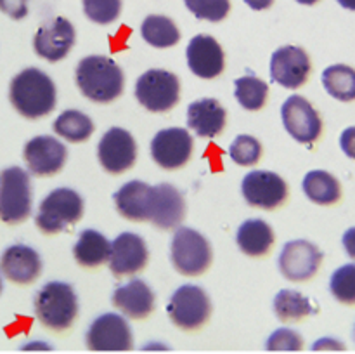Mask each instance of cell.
<instances>
[{
	"label": "cell",
	"mask_w": 355,
	"mask_h": 354,
	"mask_svg": "<svg viewBox=\"0 0 355 354\" xmlns=\"http://www.w3.org/2000/svg\"><path fill=\"white\" fill-rule=\"evenodd\" d=\"M184 217H186V201L175 186L168 183L151 186L148 222H153L163 231H170L179 228Z\"/></svg>",
	"instance_id": "e0dca14e"
},
{
	"label": "cell",
	"mask_w": 355,
	"mask_h": 354,
	"mask_svg": "<svg viewBox=\"0 0 355 354\" xmlns=\"http://www.w3.org/2000/svg\"><path fill=\"white\" fill-rule=\"evenodd\" d=\"M90 351H130L134 335L127 319L116 312H104L90 323L85 335Z\"/></svg>",
	"instance_id": "8fae6325"
},
{
	"label": "cell",
	"mask_w": 355,
	"mask_h": 354,
	"mask_svg": "<svg viewBox=\"0 0 355 354\" xmlns=\"http://www.w3.org/2000/svg\"><path fill=\"white\" fill-rule=\"evenodd\" d=\"M187 66L196 76L205 80L217 78L225 68V54L222 45L211 35H196L186 49Z\"/></svg>",
	"instance_id": "ffe728a7"
},
{
	"label": "cell",
	"mask_w": 355,
	"mask_h": 354,
	"mask_svg": "<svg viewBox=\"0 0 355 354\" xmlns=\"http://www.w3.org/2000/svg\"><path fill=\"white\" fill-rule=\"evenodd\" d=\"M312 62L307 51L298 45L279 47L270 58V78L284 89H300L311 76Z\"/></svg>",
	"instance_id": "5bb4252c"
},
{
	"label": "cell",
	"mask_w": 355,
	"mask_h": 354,
	"mask_svg": "<svg viewBox=\"0 0 355 354\" xmlns=\"http://www.w3.org/2000/svg\"><path fill=\"white\" fill-rule=\"evenodd\" d=\"M149 250L144 239L135 233H121L111 242L110 269L114 276H132L148 266Z\"/></svg>",
	"instance_id": "ac0fdd59"
},
{
	"label": "cell",
	"mask_w": 355,
	"mask_h": 354,
	"mask_svg": "<svg viewBox=\"0 0 355 354\" xmlns=\"http://www.w3.org/2000/svg\"><path fill=\"white\" fill-rule=\"evenodd\" d=\"M23 158L30 174L37 177H52L66 165L68 149L52 135H37L26 142Z\"/></svg>",
	"instance_id": "9a60e30c"
},
{
	"label": "cell",
	"mask_w": 355,
	"mask_h": 354,
	"mask_svg": "<svg viewBox=\"0 0 355 354\" xmlns=\"http://www.w3.org/2000/svg\"><path fill=\"white\" fill-rule=\"evenodd\" d=\"M141 33L142 38L156 49L173 47L180 40V31L177 24L173 23V19L162 14H151L146 17L142 21Z\"/></svg>",
	"instance_id": "f1b7e54d"
},
{
	"label": "cell",
	"mask_w": 355,
	"mask_h": 354,
	"mask_svg": "<svg viewBox=\"0 0 355 354\" xmlns=\"http://www.w3.org/2000/svg\"><path fill=\"white\" fill-rule=\"evenodd\" d=\"M144 349H168V346H165V344H148V346H144Z\"/></svg>",
	"instance_id": "f6af8a7d"
},
{
	"label": "cell",
	"mask_w": 355,
	"mask_h": 354,
	"mask_svg": "<svg viewBox=\"0 0 355 354\" xmlns=\"http://www.w3.org/2000/svg\"><path fill=\"white\" fill-rule=\"evenodd\" d=\"M186 7L198 19L218 23L231 10V0H184Z\"/></svg>",
	"instance_id": "e575fe53"
},
{
	"label": "cell",
	"mask_w": 355,
	"mask_h": 354,
	"mask_svg": "<svg viewBox=\"0 0 355 354\" xmlns=\"http://www.w3.org/2000/svg\"><path fill=\"white\" fill-rule=\"evenodd\" d=\"M135 97L146 110L163 113L175 108L180 101V80L166 69H149L135 83Z\"/></svg>",
	"instance_id": "ba28073f"
},
{
	"label": "cell",
	"mask_w": 355,
	"mask_h": 354,
	"mask_svg": "<svg viewBox=\"0 0 355 354\" xmlns=\"http://www.w3.org/2000/svg\"><path fill=\"white\" fill-rule=\"evenodd\" d=\"M75 28L66 17H55L37 30L33 49L37 56L49 62H58L69 54L75 45Z\"/></svg>",
	"instance_id": "d6986e66"
},
{
	"label": "cell",
	"mask_w": 355,
	"mask_h": 354,
	"mask_svg": "<svg viewBox=\"0 0 355 354\" xmlns=\"http://www.w3.org/2000/svg\"><path fill=\"white\" fill-rule=\"evenodd\" d=\"M151 186L142 180H128L114 193V207L121 217L134 222L148 221Z\"/></svg>",
	"instance_id": "cb8c5ba5"
},
{
	"label": "cell",
	"mask_w": 355,
	"mask_h": 354,
	"mask_svg": "<svg viewBox=\"0 0 355 354\" xmlns=\"http://www.w3.org/2000/svg\"><path fill=\"white\" fill-rule=\"evenodd\" d=\"M229 155L238 165L252 167L262 158V144L253 135H238L229 148Z\"/></svg>",
	"instance_id": "836d02e7"
},
{
	"label": "cell",
	"mask_w": 355,
	"mask_h": 354,
	"mask_svg": "<svg viewBox=\"0 0 355 354\" xmlns=\"http://www.w3.org/2000/svg\"><path fill=\"white\" fill-rule=\"evenodd\" d=\"M155 292L144 280H130L113 292V304L121 314L132 319H144L155 311Z\"/></svg>",
	"instance_id": "7402d4cb"
},
{
	"label": "cell",
	"mask_w": 355,
	"mask_h": 354,
	"mask_svg": "<svg viewBox=\"0 0 355 354\" xmlns=\"http://www.w3.org/2000/svg\"><path fill=\"white\" fill-rule=\"evenodd\" d=\"M324 253L315 243L307 239H293L283 246L279 255V271L290 281H309L318 274Z\"/></svg>",
	"instance_id": "4fadbf2b"
},
{
	"label": "cell",
	"mask_w": 355,
	"mask_h": 354,
	"mask_svg": "<svg viewBox=\"0 0 355 354\" xmlns=\"http://www.w3.org/2000/svg\"><path fill=\"white\" fill-rule=\"evenodd\" d=\"M97 158L111 176H120L130 170L137 162V142L134 135L121 127H111L101 137Z\"/></svg>",
	"instance_id": "7c38bea8"
},
{
	"label": "cell",
	"mask_w": 355,
	"mask_h": 354,
	"mask_svg": "<svg viewBox=\"0 0 355 354\" xmlns=\"http://www.w3.org/2000/svg\"><path fill=\"white\" fill-rule=\"evenodd\" d=\"M340 148L349 158L355 160V125L347 127L340 135Z\"/></svg>",
	"instance_id": "f35d334b"
},
{
	"label": "cell",
	"mask_w": 355,
	"mask_h": 354,
	"mask_svg": "<svg viewBox=\"0 0 355 354\" xmlns=\"http://www.w3.org/2000/svg\"><path fill=\"white\" fill-rule=\"evenodd\" d=\"M281 118L288 134L302 144H314L322 134V118L304 96H290L281 108Z\"/></svg>",
	"instance_id": "9c48e42d"
},
{
	"label": "cell",
	"mask_w": 355,
	"mask_h": 354,
	"mask_svg": "<svg viewBox=\"0 0 355 354\" xmlns=\"http://www.w3.org/2000/svg\"><path fill=\"white\" fill-rule=\"evenodd\" d=\"M246 6L252 7L253 10H263V9H269L270 6L274 3V0H245Z\"/></svg>",
	"instance_id": "7bdbcfd3"
},
{
	"label": "cell",
	"mask_w": 355,
	"mask_h": 354,
	"mask_svg": "<svg viewBox=\"0 0 355 354\" xmlns=\"http://www.w3.org/2000/svg\"><path fill=\"white\" fill-rule=\"evenodd\" d=\"M35 314L38 321L52 332L71 328L78 316V298L69 283L49 281L35 295Z\"/></svg>",
	"instance_id": "3957f363"
},
{
	"label": "cell",
	"mask_w": 355,
	"mask_h": 354,
	"mask_svg": "<svg viewBox=\"0 0 355 354\" xmlns=\"http://www.w3.org/2000/svg\"><path fill=\"white\" fill-rule=\"evenodd\" d=\"M23 351H51L52 346L45 344L44 340H31V342H26L24 346H21Z\"/></svg>",
	"instance_id": "b9f144b4"
},
{
	"label": "cell",
	"mask_w": 355,
	"mask_h": 354,
	"mask_svg": "<svg viewBox=\"0 0 355 354\" xmlns=\"http://www.w3.org/2000/svg\"><path fill=\"white\" fill-rule=\"evenodd\" d=\"M319 307L297 290H281L274 298V312L283 323L300 321L311 314H318Z\"/></svg>",
	"instance_id": "83f0119b"
},
{
	"label": "cell",
	"mask_w": 355,
	"mask_h": 354,
	"mask_svg": "<svg viewBox=\"0 0 355 354\" xmlns=\"http://www.w3.org/2000/svg\"><path fill=\"white\" fill-rule=\"evenodd\" d=\"M33 191L30 174L21 167H9L0 174V221L21 224L31 215Z\"/></svg>",
	"instance_id": "5b68a950"
},
{
	"label": "cell",
	"mask_w": 355,
	"mask_h": 354,
	"mask_svg": "<svg viewBox=\"0 0 355 354\" xmlns=\"http://www.w3.org/2000/svg\"><path fill=\"white\" fill-rule=\"evenodd\" d=\"M305 347L304 337L291 328H279L267 339V351H302Z\"/></svg>",
	"instance_id": "8d00e7d4"
},
{
	"label": "cell",
	"mask_w": 355,
	"mask_h": 354,
	"mask_svg": "<svg viewBox=\"0 0 355 354\" xmlns=\"http://www.w3.org/2000/svg\"><path fill=\"white\" fill-rule=\"evenodd\" d=\"M304 193L315 205H335L342 200V184L328 170H311L304 177Z\"/></svg>",
	"instance_id": "4316f807"
},
{
	"label": "cell",
	"mask_w": 355,
	"mask_h": 354,
	"mask_svg": "<svg viewBox=\"0 0 355 354\" xmlns=\"http://www.w3.org/2000/svg\"><path fill=\"white\" fill-rule=\"evenodd\" d=\"M94 121L78 110H66L55 118L54 132L69 142H83L94 134Z\"/></svg>",
	"instance_id": "4dcf8cb0"
},
{
	"label": "cell",
	"mask_w": 355,
	"mask_h": 354,
	"mask_svg": "<svg viewBox=\"0 0 355 354\" xmlns=\"http://www.w3.org/2000/svg\"><path fill=\"white\" fill-rule=\"evenodd\" d=\"M0 273L14 285L26 287L40 278L42 259L31 246L10 245L0 257Z\"/></svg>",
	"instance_id": "44dd1931"
},
{
	"label": "cell",
	"mask_w": 355,
	"mask_h": 354,
	"mask_svg": "<svg viewBox=\"0 0 355 354\" xmlns=\"http://www.w3.org/2000/svg\"><path fill=\"white\" fill-rule=\"evenodd\" d=\"M312 351H347V346L333 337H322L312 344Z\"/></svg>",
	"instance_id": "ab89813d"
},
{
	"label": "cell",
	"mask_w": 355,
	"mask_h": 354,
	"mask_svg": "<svg viewBox=\"0 0 355 354\" xmlns=\"http://www.w3.org/2000/svg\"><path fill=\"white\" fill-rule=\"evenodd\" d=\"M85 16L97 24H110L121 12V0H82Z\"/></svg>",
	"instance_id": "d590c367"
},
{
	"label": "cell",
	"mask_w": 355,
	"mask_h": 354,
	"mask_svg": "<svg viewBox=\"0 0 355 354\" xmlns=\"http://www.w3.org/2000/svg\"><path fill=\"white\" fill-rule=\"evenodd\" d=\"M194 141L186 128H163L153 137L151 156L162 169L177 170L193 156Z\"/></svg>",
	"instance_id": "2e32d148"
},
{
	"label": "cell",
	"mask_w": 355,
	"mask_h": 354,
	"mask_svg": "<svg viewBox=\"0 0 355 354\" xmlns=\"http://www.w3.org/2000/svg\"><path fill=\"white\" fill-rule=\"evenodd\" d=\"M322 85L326 92L336 101L352 103L355 101V68L347 65H333L322 71Z\"/></svg>",
	"instance_id": "f546056e"
},
{
	"label": "cell",
	"mask_w": 355,
	"mask_h": 354,
	"mask_svg": "<svg viewBox=\"0 0 355 354\" xmlns=\"http://www.w3.org/2000/svg\"><path fill=\"white\" fill-rule=\"evenodd\" d=\"M298 3H304V6H315L319 0H297Z\"/></svg>",
	"instance_id": "bcb514c9"
},
{
	"label": "cell",
	"mask_w": 355,
	"mask_h": 354,
	"mask_svg": "<svg viewBox=\"0 0 355 354\" xmlns=\"http://www.w3.org/2000/svg\"><path fill=\"white\" fill-rule=\"evenodd\" d=\"M75 80L80 92L99 104L118 99L125 89L123 71L107 56L83 58L75 69Z\"/></svg>",
	"instance_id": "7a4b0ae2"
},
{
	"label": "cell",
	"mask_w": 355,
	"mask_h": 354,
	"mask_svg": "<svg viewBox=\"0 0 355 354\" xmlns=\"http://www.w3.org/2000/svg\"><path fill=\"white\" fill-rule=\"evenodd\" d=\"M343 9H349V10H355V0H336Z\"/></svg>",
	"instance_id": "ee69618b"
},
{
	"label": "cell",
	"mask_w": 355,
	"mask_h": 354,
	"mask_svg": "<svg viewBox=\"0 0 355 354\" xmlns=\"http://www.w3.org/2000/svg\"><path fill=\"white\" fill-rule=\"evenodd\" d=\"M3 290V281H2V276H0V294H2Z\"/></svg>",
	"instance_id": "7dc6e473"
},
{
	"label": "cell",
	"mask_w": 355,
	"mask_h": 354,
	"mask_svg": "<svg viewBox=\"0 0 355 354\" xmlns=\"http://www.w3.org/2000/svg\"><path fill=\"white\" fill-rule=\"evenodd\" d=\"M83 217V198L71 187H58L42 200L35 224L44 235L66 231Z\"/></svg>",
	"instance_id": "277c9868"
},
{
	"label": "cell",
	"mask_w": 355,
	"mask_h": 354,
	"mask_svg": "<svg viewBox=\"0 0 355 354\" xmlns=\"http://www.w3.org/2000/svg\"><path fill=\"white\" fill-rule=\"evenodd\" d=\"M329 292L333 297L345 305H355V264H343L333 271L329 280Z\"/></svg>",
	"instance_id": "d6a6232c"
},
{
	"label": "cell",
	"mask_w": 355,
	"mask_h": 354,
	"mask_svg": "<svg viewBox=\"0 0 355 354\" xmlns=\"http://www.w3.org/2000/svg\"><path fill=\"white\" fill-rule=\"evenodd\" d=\"M30 0H0V10L12 19H23L28 14Z\"/></svg>",
	"instance_id": "74e56055"
},
{
	"label": "cell",
	"mask_w": 355,
	"mask_h": 354,
	"mask_svg": "<svg viewBox=\"0 0 355 354\" xmlns=\"http://www.w3.org/2000/svg\"><path fill=\"white\" fill-rule=\"evenodd\" d=\"M234 96L238 103L248 111H259L266 106L269 85L253 75L241 76L234 82Z\"/></svg>",
	"instance_id": "1f68e13d"
},
{
	"label": "cell",
	"mask_w": 355,
	"mask_h": 354,
	"mask_svg": "<svg viewBox=\"0 0 355 354\" xmlns=\"http://www.w3.org/2000/svg\"><path fill=\"white\" fill-rule=\"evenodd\" d=\"M166 312L177 328L184 332L200 330L210 319V297L203 288L196 285H182L170 297Z\"/></svg>",
	"instance_id": "52a82bcc"
},
{
	"label": "cell",
	"mask_w": 355,
	"mask_h": 354,
	"mask_svg": "<svg viewBox=\"0 0 355 354\" xmlns=\"http://www.w3.org/2000/svg\"><path fill=\"white\" fill-rule=\"evenodd\" d=\"M170 257L175 271L184 276H200L210 267L214 252L201 233L191 228H177L173 233Z\"/></svg>",
	"instance_id": "8992f818"
},
{
	"label": "cell",
	"mask_w": 355,
	"mask_h": 354,
	"mask_svg": "<svg viewBox=\"0 0 355 354\" xmlns=\"http://www.w3.org/2000/svg\"><path fill=\"white\" fill-rule=\"evenodd\" d=\"M241 193L246 203L262 210H274L288 200V183L270 170H253L241 183Z\"/></svg>",
	"instance_id": "30bf717a"
},
{
	"label": "cell",
	"mask_w": 355,
	"mask_h": 354,
	"mask_svg": "<svg viewBox=\"0 0 355 354\" xmlns=\"http://www.w3.org/2000/svg\"><path fill=\"white\" fill-rule=\"evenodd\" d=\"M9 101L21 117L38 120L54 111L58 90L47 73L38 68H26L10 80Z\"/></svg>",
	"instance_id": "6da1fadb"
},
{
	"label": "cell",
	"mask_w": 355,
	"mask_h": 354,
	"mask_svg": "<svg viewBox=\"0 0 355 354\" xmlns=\"http://www.w3.org/2000/svg\"><path fill=\"white\" fill-rule=\"evenodd\" d=\"M354 337H355V328H354Z\"/></svg>",
	"instance_id": "c3c4849f"
},
{
	"label": "cell",
	"mask_w": 355,
	"mask_h": 354,
	"mask_svg": "<svg viewBox=\"0 0 355 354\" xmlns=\"http://www.w3.org/2000/svg\"><path fill=\"white\" fill-rule=\"evenodd\" d=\"M111 242L96 229H85L80 233L75 246H73V257L76 264L87 269H96L103 266L110 259Z\"/></svg>",
	"instance_id": "484cf974"
},
{
	"label": "cell",
	"mask_w": 355,
	"mask_h": 354,
	"mask_svg": "<svg viewBox=\"0 0 355 354\" xmlns=\"http://www.w3.org/2000/svg\"><path fill=\"white\" fill-rule=\"evenodd\" d=\"M239 250L248 257H266L272 250L276 235L274 229L262 219H250L243 222L236 236Z\"/></svg>",
	"instance_id": "d4e9b609"
},
{
	"label": "cell",
	"mask_w": 355,
	"mask_h": 354,
	"mask_svg": "<svg viewBox=\"0 0 355 354\" xmlns=\"http://www.w3.org/2000/svg\"><path fill=\"white\" fill-rule=\"evenodd\" d=\"M342 243H343V248H345L347 255H349L350 259L355 260V226L354 228H349L345 233H343Z\"/></svg>",
	"instance_id": "60d3db41"
},
{
	"label": "cell",
	"mask_w": 355,
	"mask_h": 354,
	"mask_svg": "<svg viewBox=\"0 0 355 354\" xmlns=\"http://www.w3.org/2000/svg\"><path fill=\"white\" fill-rule=\"evenodd\" d=\"M227 121L224 106L214 97H203L187 106V125L200 137H217Z\"/></svg>",
	"instance_id": "603a6c76"
}]
</instances>
